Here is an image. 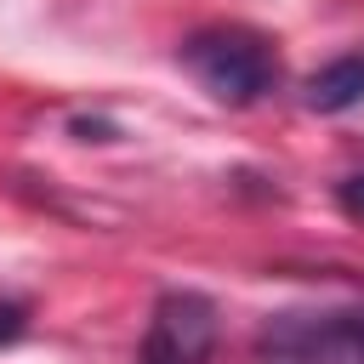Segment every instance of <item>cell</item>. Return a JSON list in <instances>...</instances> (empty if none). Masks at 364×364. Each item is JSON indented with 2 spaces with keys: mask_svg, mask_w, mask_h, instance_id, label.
Listing matches in <instances>:
<instances>
[{
  "mask_svg": "<svg viewBox=\"0 0 364 364\" xmlns=\"http://www.w3.org/2000/svg\"><path fill=\"white\" fill-rule=\"evenodd\" d=\"M176 63L193 74V85H199L210 102H228V108H250V102H262V97L284 80L279 46H273L262 28H245V23L193 28V34L176 46Z\"/></svg>",
  "mask_w": 364,
  "mask_h": 364,
  "instance_id": "6da1fadb",
  "label": "cell"
},
{
  "mask_svg": "<svg viewBox=\"0 0 364 364\" xmlns=\"http://www.w3.org/2000/svg\"><path fill=\"white\" fill-rule=\"evenodd\" d=\"M262 364H364V307H290L256 336Z\"/></svg>",
  "mask_w": 364,
  "mask_h": 364,
  "instance_id": "7a4b0ae2",
  "label": "cell"
},
{
  "mask_svg": "<svg viewBox=\"0 0 364 364\" xmlns=\"http://www.w3.org/2000/svg\"><path fill=\"white\" fill-rule=\"evenodd\" d=\"M222 313L205 290H165L148 313L142 364H205L216 353Z\"/></svg>",
  "mask_w": 364,
  "mask_h": 364,
  "instance_id": "3957f363",
  "label": "cell"
},
{
  "mask_svg": "<svg viewBox=\"0 0 364 364\" xmlns=\"http://www.w3.org/2000/svg\"><path fill=\"white\" fill-rule=\"evenodd\" d=\"M307 108L313 114H341V108H358L364 102V57H336L324 63L313 80H307Z\"/></svg>",
  "mask_w": 364,
  "mask_h": 364,
  "instance_id": "277c9868",
  "label": "cell"
},
{
  "mask_svg": "<svg viewBox=\"0 0 364 364\" xmlns=\"http://www.w3.org/2000/svg\"><path fill=\"white\" fill-rule=\"evenodd\" d=\"M28 330V313H23V301H0V347L6 341H17Z\"/></svg>",
  "mask_w": 364,
  "mask_h": 364,
  "instance_id": "5b68a950",
  "label": "cell"
},
{
  "mask_svg": "<svg viewBox=\"0 0 364 364\" xmlns=\"http://www.w3.org/2000/svg\"><path fill=\"white\" fill-rule=\"evenodd\" d=\"M336 199H341L347 216H364V176H347V182L336 188Z\"/></svg>",
  "mask_w": 364,
  "mask_h": 364,
  "instance_id": "8992f818",
  "label": "cell"
}]
</instances>
